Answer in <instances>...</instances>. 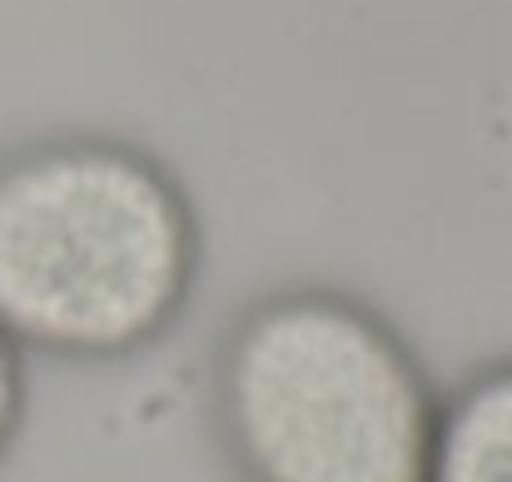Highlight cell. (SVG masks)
<instances>
[{
	"label": "cell",
	"mask_w": 512,
	"mask_h": 482,
	"mask_svg": "<svg viewBox=\"0 0 512 482\" xmlns=\"http://www.w3.org/2000/svg\"><path fill=\"white\" fill-rule=\"evenodd\" d=\"M199 214L155 150L65 130L0 155V333L30 358L115 363L170 333Z\"/></svg>",
	"instance_id": "obj_1"
},
{
	"label": "cell",
	"mask_w": 512,
	"mask_h": 482,
	"mask_svg": "<svg viewBox=\"0 0 512 482\" xmlns=\"http://www.w3.org/2000/svg\"><path fill=\"white\" fill-rule=\"evenodd\" d=\"M443 393L373 304L294 284L214 358V418L244 482H428Z\"/></svg>",
	"instance_id": "obj_2"
},
{
	"label": "cell",
	"mask_w": 512,
	"mask_h": 482,
	"mask_svg": "<svg viewBox=\"0 0 512 482\" xmlns=\"http://www.w3.org/2000/svg\"><path fill=\"white\" fill-rule=\"evenodd\" d=\"M428 482H512V358L443 393Z\"/></svg>",
	"instance_id": "obj_3"
},
{
	"label": "cell",
	"mask_w": 512,
	"mask_h": 482,
	"mask_svg": "<svg viewBox=\"0 0 512 482\" xmlns=\"http://www.w3.org/2000/svg\"><path fill=\"white\" fill-rule=\"evenodd\" d=\"M20 418H25V353L0 333V463L20 438Z\"/></svg>",
	"instance_id": "obj_4"
}]
</instances>
